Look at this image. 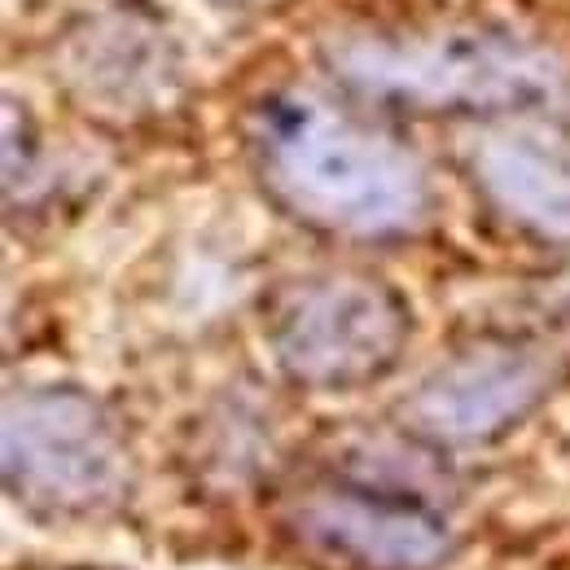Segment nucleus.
Masks as SVG:
<instances>
[{
    "label": "nucleus",
    "mask_w": 570,
    "mask_h": 570,
    "mask_svg": "<svg viewBox=\"0 0 570 570\" xmlns=\"http://www.w3.org/2000/svg\"><path fill=\"white\" fill-rule=\"evenodd\" d=\"M474 176L483 194L497 203L513 224L570 242V145L531 132V128H509L492 132L474 149Z\"/></svg>",
    "instance_id": "7"
},
{
    "label": "nucleus",
    "mask_w": 570,
    "mask_h": 570,
    "mask_svg": "<svg viewBox=\"0 0 570 570\" xmlns=\"http://www.w3.org/2000/svg\"><path fill=\"white\" fill-rule=\"evenodd\" d=\"M549 386H553V368L540 352L479 347L426 377L409 404V417L434 439L470 443L513 426L522 413L540 404Z\"/></svg>",
    "instance_id": "6"
},
{
    "label": "nucleus",
    "mask_w": 570,
    "mask_h": 570,
    "mask_svg": "<svg viewBox=\"0 0 570 570\" xmlns=\"http://www.w3.org/2000/svg\"><path fill=\"white\" fill-rule=\"evenodd\" d=\"M356 88L448 110L527 106L553 92V67L497 36L434 31V36H364L334 53Z\"/></svg>",
    "instance_id": "3"
},
{
    "label": "nucleus",
    "mask_w": 570,
    "mask_h": 570,
    "mask_svg": "<svg viewBox=\"0 0 570 570\" xmlns=\"http://www.w3.org/2000/svg\"><path fill=\"white\" fill-rule=\"evenodd\" d=\"M273 356L303 386L347 391L382 377L409 343V312L395 289L368 277L294 285L268 325Z\"/></svg>",
    "instance_id": "4"
},
{
    "label": "nucleus",
    "mask_w": 570,
    "mask_h": 570,
    "mask_svg": "<svg viewBox=\"0 0 570 570\" xmlns=\"http://www.w3.org/2000/svg\"><path fill=\"white\" fill-rule=\"evenodd\" d=\"M128 443L79 391H22L4 404V483L45 518H92L128 497Z\"/></svg>",
    "instance_id": "2"
},
{
    "label": "nucleus",
    "mask_w": 570,
    "mask_h": 570,
    "mask_svg": "<svg viewBox=\"0 0 570 570\" xmlns=\"http://www.w3.org/2000/svg\"><path fill=\"white\" fill-rule=\"evenodd\" d=\"M285 531L330 570H434L452 549L426 504L360 483L303 492L285 513Z\"/></svg>",
    "instance_id": "5"
},
{
    "label": "nucleus",
    "mask_w": 570,
    "mask_h": 570,
    "mask_svg": "<svg viewBox=\"0 0 570 570\" xmlns=\"http://www.w3.org/2000/svg\"><path fill=\"white\" fill-rule=\"evenodd\" d=\"M268 189L316 228L386 237L426 215V176L391 137L316 97H282L255 124Z\"/></svg>",
    "instance_id": "1"
}]
</instances>
